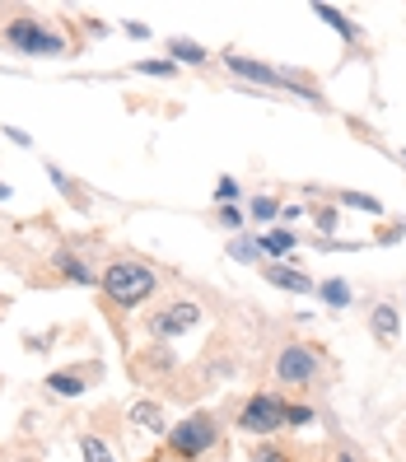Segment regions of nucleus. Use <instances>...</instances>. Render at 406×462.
Returning a JSON list of instances; mask_svg holds the SVG:
<instances>
[{
  "mask_svg": "<svg viewBox=\"0 0 406 462\" xmlns=\"http://www.w3.org/2000/svg\"><path fill=\"white\" fill-rule=\"evenodd\" d=\"M98 285H103V294L113 299L117 309H135V304H145V299L159 290V271L145 266V262H135V257H117V262L103 266Z\"/></svg>",
  "mask_w": 406,
  "mask_h": 462,
  "instance_id": "f257e3e1",
  "label": "nucleus"
},
{
  "mask_svg": "<svg viewBox=\"0 0 406 462\" xmlns=\"http://www.w3.org/2000/svg\"><path fill=\"white\" fill-rule=\"evenodd\" d=\"M5 42L14 51H23V57H66V38L61 33H51L42 19L33 14H19L5 23Z\"/></svg>",
  "mask_w": 406,
  "mask_h": 462,
  "instance_id": "f03ea898",
  "label": "nucleus"
},
{
  "mask_svg": "<svg viewBox=\"0 0 406 462\" xmlns=\"http://www.w3.org/2000/svg\"><path fill=\"white\" fill-rule=\"evenodd\" d=\"M322 360H318V350L313 346H300V341H290L281 346V356H276V378L285 388H309L313 378H318Z\"/></svg>",
  "mask_w": 406,
  "mask_h": 462,
  "instance_id": "7ed1b4c3",
  "label": "nucleus"
},
{
  "mask_svg": "<svg viewBox=\"0 0 406 462\" xmlns=\"http://www.w3.org/2000/svg\"><path fill=\"white\" fill-rule=\"evenodd\" d=\"M197 322H201V309L192 304V299H173V304H164L159 313H150V337L173 341V337H187Z\"/></svg>",
  "mask_w": 406,
  "mask_h": 462,
  "instance_id": "20e7f679",
  "label": "nucleus"
},
{
  "mask_svg": "<svg viewBox=\"0 0 406 462\" xmlns=\"http://www.w3.org/2000/svg\"><path fill=\"white\" fill-rule=\"evenodd\" d=\"M285 425V402L276 393H257L243 402V411H238V430H248V434H271V430H281Z\"/></svg>",
  "mask_w": 406,
  "mask_h": 462,
  "instance_id": "39448f33",
  "label": "nucleus"
},
{
  "mask_svg": "<svg viewBox=\"0 0 406 462\" xmlns=\"http://www.w3.org/2000/svg\"><path fill=\"white\" fill-rule=\"evenodd\" d=\"M169 444H173L178 457H201L215 444V420L210 416H187L182 425L169 430Z\"/></svg>",
  "mask_w": 406,
  "mask_h": 462,
  "instance_id": "423d86ee",
  "label": "nucleus"
},
{
  "mask_svg": "<svg viewBox=\"0 0 406 462\" xmlns=\"http://www.w3.org/2000/svg\"><path fill=\"white\" fill-rule=\"evenodd\" d=\"M225 66L243 79H253V85H266V89H281V70L276 66H262L253 57H225Z\"/></svg>",
  "mask_w": 406,
  "mask_h": 462,
  "instance_id": "0eeeda50",
  "label": "nucleus"
},
{
  "mask_svg": "<svg viewBox=\"0 0 406 462\" xmlns=\"http://www.w3.org/2000/svg\"><path fill=\"white\" fill-rule=\"evenodd\" d=\"M369 328H374V337L383 341V346H397L401 318H397V309H392V304H374V318H369Z\"/></svg>",
  "mask_w": 406,
  "mask_h": 462,
  "instance_id": "6e6552de",
  "label": "nucleus"
},
{
  "mask_svg": "<svg viewBox=\"0 0 406 462\" xmlns=\"http://www.w3.org/2000/svg\"><path fill=\"white\" fill-rule=\"evenodd\" d=\"M262 276H266L271 285L290 290V294H309V290H313V281L304 276V271H294V266H262Z\"/></svg>",
  "mask_w": 406,
  "mask_h": 462,
  "instance_id": "1a4fd4ad",
  "label": "nucleus"
},
{
  "mask_svg": "<svg viewBox=\"0 0 406 462\" xmlns=\"http://www.w3.org/2000/svg\"><path fill=\"white\" fill-rule=\"evenodd\" d=\"M131 420L141 430H150V434H169V420H164V406H159V402H135Z\"/></svg>",
  "mask_w": 406,
  "mask_h": 462,
  "instance_id": "9d476101",
  "label": "nucleus"
},
{
  "mask_svg": "<svg viewBox=\"0 0 406 462\" xmlns=\"http://www.w3.org/2000/svg\"><path fill=\"white\" fill-rule=\"evenodd\" d=\"M57 271H61V281L94 285V271H89V262H85V257H75L70 248H61V253H57Z\"/></svg>",
  "mask_w": 406,
  "mask_h": 462,
  "instance_id": "9b49d317",
  "label": "nucleus"
},
{
  "mask_svg": "<svg viewBox=\"0 0 406 462\" xmlns=\"http://www.w3.org/2000/svg\"><path fill=\"white\" fill-rule=\"evenodd\" d=\"M313 14H318V19H328V23H332V29H337L346 42H360V29H355V23H350L341 10H332V5H313Z\"/></svg>",
  "mask_w": 406,
  "mask_h": 462,
  "instance_id": "f8f14e48",
  "label": "nucleus"
},
{
  "mask_svg": "<svg viewBox=\"0 0 406 462\" xmlns=\"http://www.w3.org/2000/svg\"><path fill=\"white\" fill-rule=\"evenodd\" d=\"M169 51H173V61H182V66H206V47H201V42L173 38V42H169Z\"/></svg>",
  "mask_w": 406,
  "mask_h": 462,
  "instance_id": "ddd939ff",
  "label": "nucleus"
},
{
  "mask_svg": "<svg viewBox=\"0 0 406 462\" xmlns=\"http://www.w3.org/2000/svg\"><path fill=\"white\" fill-rule=\"evenodd\" d=\"M47 388L57 393V397H79V393H85V378L61 369V374H47Z\"/></svg>",
  "mask_w": 406,
  "mask_h": 462,
  "instance_id": "4468645a",
  "label": "nucleus"
},
{
  "mask_svg": "<svg viewBox=\"0 0 406 462\" xmlns=\"http://www.w3.org/2000/svg\"><path fill=\"white\" fill-rule=\"evenodd\" d=\"M337 201L350 206V210H364V215H383V201H378V197H364V192H337Z\"/></svg>",
  "mask_w": 406,
  "mask_h": 462,
  "instance_id": "2eb2a0df",
  "label": "nucleus"
},
{
  "mask_svg": "<svg viewBox=\"0 0 406 462\" xmlns=\"http://www.w3.org/2000/svg\"><path fill=\"white\" fill-rule=\"evenodd\" d=\"M248 215H253L257 225H271V220L281 215V201H276V197H253V201H248Z\"/></svg>",
  "mask_w": 406,
  "mask_h": 462,
  "instance_id": "dca6fc26",
  "label": "nucleus"
},
{
  "mask_svg": "<svg viewBox=\"0 0 406 462\" xmlns=\"http://www.w3.org/2000/svg\"><path fill=\"white\" fill-rule=\"evenodd\" d=\"M322 299H328L332 309H346V304H350V285H346L341 276H332V281H322Z\"/></svg>",
  "mask_w": 406,
  "mask_h": 462,
  "instance_id": "f3484780",
  "label": "nucleus"
},
{
  "mask_svg": "<svg viewBox=\"0 0 406 462\" xmlns=\"http://www.w3.org/2000/svg\"><path fill=\"white\" fill-rule=\"evenodd\" d=\"M262 248H266L271 257H285V253L294 248V234H290V229H271V234L262 238Z\"/></svg>",
  "mask_w": 406,
  "mask_h": 462,
  "instance_id": "a211bd4d",
  "label": "nucleus"
},
{
  "mask_svg": "<svg viewBox=\"0 0 406 462\" xmlns=\"http://www.w3.org/2000/svg\"><path fill=\"white\" fill-rule=\"evenodd\" d=\"M79 453H85V462H117L113 448H107L103 439H94V434H85V439H79Z\"/></svg>",
  "mask_w": 406,
  "mask_h": 462,
  "instance_id": "6ab92c4d",
  "label": "nucleus"
},
{
  "mask_svg": "<svg viewBox=\"0 0 406 462\" xmlns=\"http://www.w3.org/2000/svg\"><path fill=\"white\" fill-rule=\"evenodd\" d=\"M47 173H51V182H57V187H61V192H66L70 201H85V192H79V187H75V182H70V178H66L57 164H47Z\"/></svg>",
  "mask_w": 406,
  "mask_h": 462,
  "instance_id": "aec40b11",
  "label": "nucleus"
},
{
  "mask_svg": "<svg viewBox=\"0 0 406 462\" xmlns=\"http://www.w3.org/2000/svg\"><path fill=\"white\" fill-rule=\"evenodd\" d=\"M253 462H290V453H285V448H276V444H262V448L253 453Z\"/></svg>",
  "mask_w": 406,
  "mask_h": 462,
  "instance_id": "412c9836",
  "label": "nucleus"
},
{
  "mask_svg": "<svg viewBox=\"0 0 406 462\" xmlns=\"http://www.w3.org/2000/svg\"><path fill=\"white\" fill-rule=\"evenodd\" d=\"M141 75H173V61H135Z\"/></svg>",
  "mask_w": 406,
  "mask_h": 462,
  "instance_id": "4be33fe9",
  "label": "nucleus"
},
{
  "mask_svg": "<svg viewBox=\"0 0 406 462\" xmlns=\"http://www.w3.org/2000/svg\"><path fill=\"white\" fill-rule=\"evenodd\" d=\"M309 420H313L309 406H285V425H309Z\"/></svg>",
  "mask_w": 406,
  "mask_h": 462,
  "instance_id": "5701e85b",
  "label": "nucleus"
},
{
  "mask_svg": "<svg viewBox=\"0 0 406 462\" xmlns=\"http://www.w3.org/2000/svg\"><path fill=\"white\" fill-rule=\"evenodd\" d=\"M229 253H234L238 262H253V257H257V248H253V243H248V238H238V243H234V248H229Z\"/></svg>",
  "mask_w": 406,
  "mask_h": 462,
  "instance_id": "b1692460",
  "label": "nucleus"
},
{
  "mask_svg": "<svg viewBox=\"0 0 406 462\" xmlns=\"http://www.w3.org/2000/svg\"><path fill=\"white\" fill-rule=\"evenodd\" d=\"M215 197H220V201H234V197H238V182H234V178H220V187H215Z\"/></svg>",
  "mask_w": 406,
  "mask_h": 462,
  "instance_id": "393cba45",
  "label": "nucleus"
},
{
  "mask_svg": "<svg viewBox=\"0 0 406 462\" xmlns=\"http://www.w3.org/2000/svg\"><path fill=\"white\" fill-rule=\"evenodd\" d=\"M318 229L332 234V229H337V210H318Z\"/></svg>",
  "mask_w": 406,
  "mask_h": 462,
  "instance_id": "a878e982",
  "label": "nucleus"
},
{
  "mask_svg": "<svg viewBox=\"0 0 406 462\" xmlns=\"http://www.w3.org/2000/svg\"><path fill=\"white\" fill-rule=\"evenodd\" d=\"M337 462H355V457H350V453H341V457H337Z\"/></svg>",
  "mask_w": 406,
  "mask_h": 462,
  "instance_id": "bb28decb",
  "label": "nucleus"
},
{
  "mask_svg": "<svg viewBox=\"0 0 406 462\" xmlns=\"http://www.w3.org/2000/svg\"><path fill=\"white\" fill-rule=\"evenodd\" d=\"M19 462H38V457H19Z\"/></svg>",
  "mask_w": 406,
  "mask_h": 462,
  "instance_id": "cd10ccee",
  "label": "nucleus"
},
{
  "mask_svg": "<svg viewBox=\"0 0 406 462\" xmlns=\"http://www.w3.org/2000/svg\"><path fill=\"white\" fill-rule=\"evenodd\" d=\"M0 309H5V299H0Z\"/></svg>",
  "mask_w": 406,
  "mask_h": 462,
  "instance_id": "c85d7f7f",
  "label": "nucleus"
},
{
  "mask_svg": "<svg viewBox=\"0 0 406 462\" xmlns=\"http://www.w3.org/2000/svg\"><path fill=\"white\" fill-rule=\"evenodd\" d=\"M401 159H406V154H401Z\"/></svg>",
  "mask_w": 406,
  "mask_h": 462,
  "instance_id": "c756f323",
  "label": "nucleus"
}]
</instances>
